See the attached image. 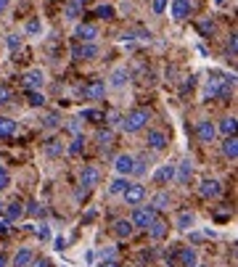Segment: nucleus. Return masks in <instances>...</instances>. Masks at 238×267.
<instances>
[{
	"label": "nucleus",
	"mask_w": 238,
	"mask_h": 267,
	"mask_svg": "<svg viewBox=\"0 0 238 267\" xmlns=\"http://www.w3.org/2000/svg\"><path fill=\"white\" fill-rule=\"evenodd\" d=\"M151 117H148V111L146 109H133L127 114V117L122 119V130L127 132V135H133V132H140L143 127H146V122H148Z\"/></svg>",
	"instance_id": "1"
},
{
	"label": "nucleus",
	"mask_w": 238,
	"mask_h": 267,
	"mask_svg": "<svg viewBox=\"0 0 238 267\" xmlns=\"http://www.w3.org/2000/svg\"><path fill=\"white\" fill-rule=\"evenodd\" d=\"M153 219H156V209L148 204V206H135V212H133V217H130V223H133L135 230H146V228L153 223Z\"/></svg>",
	"instance_id": "2"
},
{
	"label": "nucleus",
	"mask_w": 238,
	"mask_h": 267,
	"mask_svg": "<svg viewBox=\"0 0 238 267\" xmlns=\"http://www.w3.org/2000/svg\"><path fill=\"white\" fill-rule=\"evenodd\" d=\"M122 199H125L127 206H138V204L146 201V188H143V185H138V183H130L127 188L122 191Z\"/></svg>",
	"instance_id": "3"
},
{
	"label": "nucleus",
	"mask_w": 238,
	"mask_h": 267,
	"mask_svg": "<svg viewBox=\"0 0 238 267\" xmlns=\"http://www.w3.org/2000/svg\"><path fill=\"white\" fill-rule=\"evenodd\" d=\"M214 138H217V127H214V122L201 119L196 124V141L199 143H214Z\"/></svg>",
	"instance_id": "4"
},
{
	"label": "nucleus",
	"mask_w": 238,
	"mask_h": 267,
	"mask_svg": "<svg viewBox=\"0 0 238 267\" xmlns=\"http://www.w3.org/2000/svg\"><path fill=\"white\" fill-rule=\"evenodd\" d=\"M98 45L95 42H82L77 45L74 51H71V59H77V61H93V59H98Z\"/></svg>",
	"instance_id": "5"
},
{
	"label": "nucleus",
	"mask_w": 238,
	"mask_h": 267,
	"mask_svg": "<svg viewBox=\"0 0 238 267\" xmlns=\"http://www.w3.org/2000/svg\"><path fill=\"white\" fill-rule=\"evenodd\" d=\"M98 183H101L98 167H82V172H80V185H82V188H85V191H93Z\"/></svg>",
	"instance_id": "6"
},
{
	"label": "nucleus",
	"mask_w": 238,
	"mask_h": 267,
	"mask_svg": "<svg viewBox=\"0 0 238 267\" xmlns=\"http://www.w3.org/2000/svg\"><path fill=\"white\" fill-rule=\"evenodd\" d=\"M133 167H135V156H130V154H119V156L114 159V169H116V175L130 177V175H133Z\"/></svg>",
	"instance_id": "7"
},
{
	"label": "nucleus",
	"mask_w": 238,
	"mask_h": 267,
	"mask_svg": "<svg viewBox=\"0 0 238 267\" xmlns=\"http://www.w3.org/2000/svg\"><path fill=\"white\" fill-rule=\"evenodd\" d=\"M45 85V72L43 69H29L27 74H24V87L27 90H40Z\"/></svg>",
	"instance_id": "8"
},
{
	"label": "nucleus",
	"mask_w": 238,
	"mask_h": 267,
	"mask_svg": "<svg viewBox=\"0 0 238 267\" xmlns=\"http://www.w3.org/2000/svg\"><path fill=\"white\" fill-rule=\"evenodd\" d=\"M177 262H180V267H196L199 264V254L193 246H180L177 249Z\"/></svg>",
	"instance_id": "9"
},
{
	"label": "nucleus",
	"mask_w": 238,
	"mask_h": 267,
	"mask_svg": "<svg viewBox=\"0 0 238 267\" xmlns=\"http://www.w3.org/2000/svg\"><path fill=\"white\" fill-rule=\"evenodd\" d=\"M193 177V164H190V159H183L180 164H175V180L180 185H188V180Z\"/></svg>",
	"instance_id": "10"
},
{
	"label": "nucleus",
	"mask_w": 238,
	"mask_h": 267,
	"mask_svg": "<svg viewBox=\"0 0 238 267\" xmlns=\"http://www.w3.org/2000/svg\"><path fill=\"white\" fill-rule=\"evenodd\" d=\"M199 193L204 196V199H217V196L222 193V185H220V180H214V177L209 180V177H207L204 183L199 185Z\"/></svg>",
	"instance_id": "11"
},
{
	"label": "nucleus",
	"mask_w": 238,
	"mask_h": 267,
	"mask_svg": "<svg viewBox=\"0 0 238 267\" xmlns=\"http://www.w3.org/2000/svg\"><path fill=\"white\" fill-rule=\"evenodd\" d=\"M103 93H106V82H103V79H93V82L82 90V98L98 101V98H103Z\"/></svg>",
	"instance_id": "12"
},
{
	"label": "nucleus",
	"mask_w": 238,
	"mask_h": 267,
	"mask_svg": "<svg viewBox=\"0 0 238 267\" xmlns=\"http://www.w3.org/2000/svg\"><path fill=\"white\" fill-rule=\"evenodd\" d=\"M190 0H172V19L175 21H185L190 16Z\"/></svg>",
	"instance_id": "13"
},
{
	"label": "nucleus",
	"mask_w": 238,
	"mask_h": 267,
	"mask_svg": "<svg viewBox=\"0 0 238 267\" xmlns=\"http://www.w3.org/2000/svg\"><path fill=\"white\" fill-rule=\"evenodd\" d=\"M220 85H222V77L220 74H212L207 82H204V98L207 101H214L220 96Z\"/></svg>",
	"instance_id": "14"
},
{
	"label": "nucleus",
	"mask_w": 238,
	"mask_h": 267,
	"mask_svg": "<svg viewBox=\"0 0 238 267\" xmlns=\"http://www.w3.org/2000/svg\"><path fill=\"white\" fill-rule=\"evenodd\" d=\"M146 146H148L151 151H164V148H167V135H164L162 130H151V132L146 135Z\"/></svg>",
	"instance_id": "15"
},
{
	"label": "nucleus",
	"mask_w": 238,
	"mask_h": 267,
	"mask_svg": "<svg viewBox=\"0 0 238 267\" xmlns=\"http://www.w3.org/2000/svg\"><path fill=\"white\" fill-rule=\"evenodd\" d=\"M3 217L8 219L11 225L19 223V219L24 217V204H19V201H14V204H3Z\"/></svg>",
	"instance_id": "16"
},
{
	"label": "nucleus",
	"mask_w": 238,
	"mask_h": 267,
	"mask_svg": "<svg viewBox=\"0 0 238 267\" xmlns=\"http://www.w3.org/2000/svg\"><path fill=\"white\" fill-rule=\"evenodd\" d=\"M32 259H34V249H19L16 254H14V259H11V267H29L32 264Z\"/></svg>",
	"instance_id": "17"
},
{
	"label": "nucleus",
	"mask_w": 238,
	"mask_h": 267,
	"mask_svg": "<svg viewBox=\"0 0 238 267\" xmlns=\"http://www.w3.org/2000/svg\"><path fill=\"white\" fill-rule=\"evenodd\" d=\"M146 230L151 233V238H153V241H162V238H167V233H170V225H167L164 219H159V217H156V219H153V223H151Z\"/></svg>",
	"instance_id": "18"
},
{
	"label": "nucleus",
	"mask_w": 238,
	"mask_h": 267,
	"mask_svg": "<svg viewBox=\"0 0 238 267\" xmlns=\"http://www.w3.org/2000/svg\"><path fill=\"white\" fill-rule=\"evenodd\" d=\"M172 180H175V164H162L156 169V175H153V183H156V185H167Z\"/></svg>",
	"instance_id": "19"
},
{
	"label": "nucleus",
	"mask_w": 238,
	"mask_h": 267,
	"mask_svg": "<svg viewBox=\"0 0 238 267\" xmlns=\"http://www.w3.org/2000/svg\"><path fill=\"white\" fill-rule=\"evenodd\" d=\"M222 154H225V159H230V161L238 159V138H235V135H225V141H222Z\"/></svg>",
	"instance_id": "20"
},
{
	"label": "nucleus",
	"mask_w": 238,
	"mask_h": 267,
	"mask_svg": "<svg viewBox=\"0 0 238 267\" xmlns=\"http://www.w3.org/2000/svg\"><path fill=\"white\" fill-rule=\"evenodd\" d=\"M95 37H98V27L95 24H80L77 27V40L80 42H93Z\"/></svg>",
	"instance_id": "21"
},
{
	"label": "nucleus",
	"mask_w": 238,
	"mask_h": 267,
	"mask_svg": "<svg viewBox=\"0 0 238 267\" xmlns=\"http://www.w3.org/2000/svg\"><path fill=\"white\" fill-rule=\"evenodd\" d=\"M64 16L69 21H77L82 16V0H69V3L64 6Z\"/></svg>",
	"instance_id": "22"
},
{
	"label": "nucleus",
	"mask_w": 238,
	"mask_h": 267,
	"mask_svg": "<svg viewBox=\"0 0 238 267\" xmlns=\"http://www.w3.org/2000/svg\"><path fill=\"white\" fill-rule=\"evenodd\" d=\"M114 233L119 236V238H130L135 233V228H133V223H130V219H116L114 223Z\"/></svg>",
	"instance_id": "23"
},
{
	"label": "nucleus",
	"mask_w": 238,
	"mask_h": 267,
	"mask_svg": "<svg viewBox=\"0 0 238 267\" xmlns=\"http://www.w3.org/2000/svg\"><path fill=\"white\" fill-rule=\"evenodd\" d=\"M82 151H85V135L77 132L74 138H71V143L66 146V154H69V156H80Z\"/></svg>",
	"instance_id": "24"
},
{
	"label": "nucleus",
	"mask_w": 238,
	"mask_h": 267,
	"mask_svg": "<svg viewBox=\"0 0 238 267\" xmlns=\"http://www.w3.org/2000/svg\"><path fill=\"white\" fill-rule=\"evenodd\" d=\"M193 225H196V214L193 212H180L177 214V228L180 230H190Z\"/></svg>",
	"instance_id": "25"
},
{
	"label": "nucleus",
	"mask_w": 238,
	"mask_h": 267,
	"mask_svg": "<svg viewBox=\"0 0 238 267\" xmlns=\"http://www.w3.org/2000/svg\"><path fill=\"white\" fill-rule=\"evenodd\" d=\"M214 127H217V132H222V135H235V117H225Z\"/></svg>",
	"instance_id": "26"
},
{
	"label": "nucleus",
	"mask_w": 238,
	"mask_h": 267,
	"mask_svg": "<svg viewBox=\"0 0 238 267\" xmlns=\"http://www.w3.org/2000/svg\"><path fill=\"white\" fill-rule=\"evenodd\" d=\"M16 132V122L8 117H0V138H11Z\"/></svg>",
	"instance_id": "27"
},
{
	"label": "nucleus",
	"mask_w": 238,
	"mask_h": 267,
	"mask_svg": "<svg viewBox=\"0 0 238 267\" xmlns=\"http://www.w3.org/2000/svg\"><path fill=\"white\" fill-rule=\"evenodd\" d=\"M151 169V159L148 156H140V159H135V167H133V175H138V177H143L146 172Z\"/></svg>",
	"instance_id": "28"
},
{
	"label": "nucleus",
	"mask_w": 238,
	"mask_h": 267,
	"mask_svg": "<svg viewBox=\"0 0 238 267\" xmlns=\"http://www.w3.org/2000/svg\"><path fill=\"white\" fill-rule=\"evenodd\" d=\"M127 79H130V74L125 72V69H114L111 72V87H125Z\"/></svg>",
	"instance_id": "29"
},
{
	"label": "nucleus",
	"mask_w": 238,
	"mask_h": 267,
	"mask_svg": "<svg viewBox=\"0 0 238 267\" xmlns=\"http://www.w3.org/2000/svg\"><path fill=\"white\" fill-rule=\"evenodd\" d=\"M151 206L156 209V212H162V209H167V206H170V196H167L164 191H159V193L151 199Z\"/></svg>",
	"instance_id": "30"
},
{
	"label": "nucleus",
	"mask_w": 238,
	"mask_h": 267,
	"mask_svg": "<svg viewBox=\"0 0 238 267\" xmlns=\"http://www.w3.org/2000/svg\"><path fill=\"white\" fill-rule=\"evenodd\" d=\"M130 185V180L125 177V175H119V177H114L111 180V185H109V193H122L125 188Z\"/></svg>",
	"instance_id": "31"
},
{
	"label": "nucleus",
	"mask_w": 238,
	"mask_h": 267,
	"mask_svg": "<svg viewBox=\"0 0 238 267\" xmlns=\"http://www.w3.org/2000/svg\"><path fill=\"white\" fill-rule=\"evenodd\" d=\"M64 151H66V146L58 143V141H48V146H45V154L48 156H61Z\"/></svg>",
	"instance_id": "32"
},
{
	"label": "nucleus",
	"mask_w": 238,
	"mask_h": 267,
	"mask_svg": "<svg viewBox=\"0 0 238 267\" xmlns=\"http://www.w3.org/2000/svg\"><path fill=\"white\" fill-rule=\"evenodd\" d=\"M95 16L98 19H114V6H98L95 8Z\"/></svg>",
	"instance_id": "33"
},
{
	"label": "nucleus",
	"mask_w": 238,
	"mask_h": 267,
	"mask_svg": "<svg viewBox=\"0 0 238 267\" xmlns=\"http://www.w3.org/2000/svg\"><path fill=\"white\" fill-rule=\"evenodd\" d=\"M27 34H43V21L40 19L27 21Z\"/></svg>",
	"instance_id": "34"
},
{
	"label": "nucleus",
	"mask_w": 238,
	"mask_h": 267,
	"mask_svg": "<svg viewBox=\"0 0 238 267\" xmlns=\"http://www.w3.org/2000/svg\"><path fill=\"white\" fill-rule=\"evenodd\" d=\"M45 103V96L40 90H29V106H43Z\"/></svg>",
	"instance_id": "35"
},
{
	"label": "nucleus",
	"mask_w": 238,
	"mask_h": 267,
	"mask_svg": "<svg viewBox=\"0 0 238 267\" xmlns=\"http://www.w3.org/2000/svg\"><path fill=\"white\" fill-rule=\"evenodd\" d=\"M24 214H29V217H37V214H43V206H40L37 201L32 199V201L27 204V209H24Z\"/></svg>",
	"instance_id": "36"
},
{
	"label": "nucleus",
	"mask_w": 238,
	"mask_h": 267,
	"mask_svg": "<svg viewBox=\"0 0 238 267\" xmlns=\"http://www.w3.org/2000/svg\"><path fill=\"white\" fill-rule=\"evenodd\" d=\"M111 141H114V132L109 130V127H106V130H101V132H98V143H101V146H109Z\"/></svg>",
	"instance_id": "37"
},
{
	"label": "nucleus",
	"mask_w": 238,
	"mask_h": 267,
	"mask_svg": "<svg viewBox=\"0 0 238 267\" xmlns=\"http://www.w3.org/2000/svg\"><path fill=\"white\" fill-rule=\"evenodd\" d=\"M6 188H11V175H8V169L0 167V191H6Z\"/></svg>",
	"instance_id": "38"
},
{
	"label": "nucleus",
	"mask_w": 238,
	"mask_h": 267,
	"mask_svg": "<svg viewBox=\"0 0 238 267\" xmlns=\"http://www.w3.org/2000/svg\"><path fill=\"white\" fill-rule=\"evenodd\" d=\"M151 11H153L156 16H162L164 11H167V0H153V3H151Z\"/></svg>",
	"instance_id": "39"
},
{
	"label": "nucleus",
	"mask_w": 238,
	"mask_h": 267,
	"mask_svg": "<svg viewBox=\"0 0 238 267\" xmlns=\"http://www.w3.org/2000/svg\"><path fill=\"white\" fill-rule=\"evenodd\" d=\"M82 119L95 122V119H103V114H101V111H95V109H88V111H82Z\"/></svg>",
	"instance_id": "40"
},
{
	"label": "nucleus",
	"mask_w": 238,
	"mask_h": 267,
	"mask_svg": "<svg viewBox=\"0 0 238 267\" xmlns=\"http://www.w3.org/2000/svg\"><path fill=\"white\" fill-rule=\"evenodd\" d=\"M43 127H45V130H53V127H58V117H56V114H51V117H45Z\"/></svg>",
	"instance_id": "41"
},
{
	"label": "nucleus",
	"mask_w": 238,
	"mask_h": 267,
	"mask_svg": "<svg viewBox=\"0 0 238 267\" xmlns=\"http://www.w3.org/2000/svg\"><path fill=\"white\" fill-rule=\"evenodd\" d=\"M37 238L40 241H51V230H48V225H40L37 228Z\"/></svg>",
	"instance_id": "42"
},
{
	"label": "nucleus",
	"mask_w": 238,
	"mask_h": 267,
	"mask_svg": "<svg viewBox=\"0 0 238 267\" xmlns=\"http://www.w3.org/2000/svg\"><path fill=\"white\" fill-rule=\"evenodd\" d=\"M235 45H238L235 34H230V40H228V56H230V59H235Z\"/></svg>",
	"instance_id": "43"
},
{
	"label": "nucleus",
	"mask_w": 238,
	"mask_h": 267,
	"mask_svg": "<svg viewBox=\"0 0 238 267\" xmlns=\"http://www.w3.org/2000/svg\"><path fill=\"white\" fill-rule=\"evenodd\" d=\"M11 101V90L6 85H0V103H8Z\"/></svg>",
	"instance_id": "44"
},
{
	"label": "nucleus",
	"mask_w": 238,
	"mask_h": 267,
	"mask_svg": "<svg viewBox=\"0 0 238 267\" xmlns=\"http://www.w3.org/2000/svg\"><path fill=\"white\" fill-rule=\"evenodd\" d=\"M19 48V34H8V51H16Z\"/></svg>",
	"instance_id": "45"
},
{
	"label": "nucleus",
	"mask_w": 238,
	"mask_h": 267,
	"mask_svg": "<svg viewBox=\"0 0 238 267\" xmlns=\"http://www.w3.org/2000/svg\"><path fill=\"white\" fill-rule=\"evenodd\" d=\"M29 267H51V259H37V257H34Z\"/></svg>",
	"instance_id": "46"
},
{
	"label": "nucleus",
	"mask_w": 238,
	"mask_h": 267,
	"mask_svg": "<svg viewBox=\"0 0 238 267\" xmlns=\"http://www.w3.org/2000/svg\"><path fill=\"white\" fill-rule=\"evenodd\" d=\"M8 228H11V223L3 217V219H0V236H3V233H8Z\"/></svg>",
	"instance_id": "47"
},
{
	"label": "nucleus",
	"mask_w": 238,
	"mask_h": 267,
	"mask_svg": "<svg viewBox=\"0 0 238 267\" xmlns=\"http://www.w3.org/2000/svg\"><path fill=\"white\" fill-rule=\"evenodd\" d=\"M201 32H214V24L212 21H204V24H201Z\"/></svg>",
	"instance_id": "48"
},
{
	"label": "nucleus",
	"mask_w": 238,
	"mask_h": 267,
	"mask_svg": "<svg viewBox=\"0 0 238 267\" xmlns=\"http://www.w3.org/2000/svg\"><path fill=\"white\" fill-rule=\"evenodd\" d=\"M101 267H119V262H114V259H106V262H101Z\"/></svg>",
	"instance_id": "49"
},
{
	"label": "nucleus",
	"mask_w": 238,
	"mask_h": 267,
	"mask_svg": "<svg viewBox=\"0 0 238 267\" xmlns=\"http://www.w3.org/2000/svg\"><path fill=\"white\" fill-rule=\"evenodd\" d=\"M8 11V0H0V14H6Z\"/></svg>",
	"instance_id": "50"
},
{
	"label": "nucleus",
	"mask_w": 238,
	"mask_h": 267,
	"mask_svg": "<svg viewBox=\"0 0 238 267\" xmlns=\"http://www.w3.org/2000/svg\"><path fill=\"white\" fill-rule=\"evenodd\" d=\"M0 267H8V257H6V254H0Z\"/></svg>",
	"instance_id": "51"
},
{
	"label": "nucleus",
	"mask_w": 238,
	"mask_h": 267,
	"mask_svg": "<svg viewBox=\"0 0 238 267\" xmlns=\"http://www.w3.org/2000/svg\"><path fill=\"white\" fill-rule=\"evenodd\" d=\"M0 214H3V201H0Z\"/></svg>",
	"instance_id": "52"
},
{
	"label": "nucleus",
	"mask_w": 238,
	"mask_h": 267,
	"mask_svg": "<svg viewBox=\"0 0 238 267\" xmlns=\"http://www.w3.org/2000/svg\"><path fill=\"white\" fill-rule=\"evenodd\" d=\"M196 267H204V264H196Z\"/></svg>",
	"instance_id": "53"
}]
</instances>
